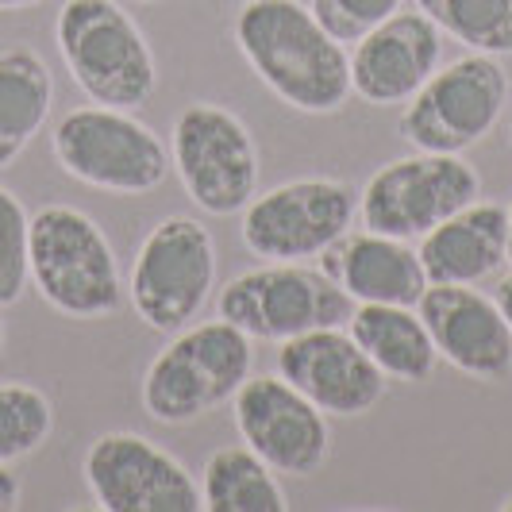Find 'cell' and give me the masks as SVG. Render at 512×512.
Instances as JSON below:
<instances>
[{"instance_id": "ac0fdd59", "label": "cell", "mask_w": 512, "mask_h": 512, "mask_svg": "<svg viewBox=\"0 0 512 512\" xmlns=\"http://www.w3.org/2000/svg\"><path fill=\"white\" fill-rule=\"evenodd\" d=\"M416 255L432 285H478L509 262V208L478 197L428 231Z\"/></svg>"}, {"instance_id": "30bf717a", "label": "cell", "mask_w": 512, "mask_h": 512, "mask_svg": "<svg viewBox=\"0 0 512 512\" xmlns=\"http://www.w3.org/2000/svg\"><path fill=\"white\" fill-rule=\"evenodd\" d=\"M482 197V178L462 154L416 151L374 170L359 197L362 228L393 239H424L447 216Z\"/></svg>"}, {"instance_id": "4fadbf2b", "label": "cell", "mask_w": 512, "mask_h": 512, "mask_svg": "<svg viewBox=\"0 0 512 512\" xmlns=\"http://www.w3.org/2000/svg\"><path fill=\"white\" fill-rule=\"evenodd\" d=\"M231 405H235V428L243 443L274 474L308 478L332 459L328 412L316 409L282 374L278 378L251 374L231 397Z\"/></svg>"}, {"instance_id": "83f0119b", "label": "cell", "mask_w": 512, "mask_h": 512, "mask_svg": "<svg viewBox=\"0 0 512 512\" xmlns=\"http://www.w3.org/2000/svg\"><path fill=\"white\" fill-rule=\"evenodd\" d=\"M35 4H47V0H0V12H20V8H35Z\"/></svg>"}, {"instance_id": "9c48e42d", "label": "cell", "mask_w": 512, "mask_h": 512, "mask_svg": "<svg viewBox=\"0 0 512 512\" xmlns=\"http://www.w3.org/2000/svg\"><path fill=\"white\" fill-rule=\"evenodd\" d=\"M509 101V74L493 54H462L420 85L401 116L412 151L462 154L497 128Z\"/></svg>"}, {"instance_id": "2e32d148", "label": "cell", "mask_w": 512, "mask_h": 512, "mask_svg": "<svg viewBox=\"0 0 512 512\" xmlns=\"http://www.w3.org/2000/svg\"><path fill=\"white\" fill-rule=\"evenodd\" d=\"M443 62V31L420 8L393 12L351 51V93L374 108L409 104Z\"/></svg>"}, {"instance_id": "ba28073f", "label": "cell", "mask_w": 512, "mask_h": 512, "mask_svg": "<svg viewBox=\"0 0 512 512\" xmlns=\"http://www.w3.org/2000/svg\"><path fill=\"white\" fill-rule=\"evenodd\" d=\"M170 162L189 201L208 216H235L258 193V147L224 104H185L170 131Z\"/></svg>"}, {"instance_id": "f546056e", "label": "cell", "mask_w": 512, "mask_h": 512, "mask_svg": "<svg viewBox=\"0 0 512 512\" xmlns=\"http://www.w3.org/2000/svg\"><path fill=\"white\" fill-rule=\"evenodd\" d=\"M0 355H4V324H0Z\"/></svg>"}, {"instance_id": "cb8c5ba5", "label": "cell", "mask_w": 512, "mask_h": 512, "mask_svg": "<svg viewBox=\"0 0 512 512\" xmlns=\"http://www.w3.org/2000/svg\"><path fill=\"white\" fill-rule=\"evenodd\" d=\"M27 239H31V212L12 189L0 185V308L16 305L31 282Z\"/></svg>"}, {"instance_id": "7a4b0ae2", "label": "cell", "mask_w": 512, "mask_h": 512, "mask_svg": "<svg viewBox=\"0 0 512 512\" xmlns=\"http://www.w3.org/2000/svg\"><path fill=\"white\" fill-rule=\"evenodd\" d=\"M27 270L39 297L70 320H101L124 305L116 251L81 208L47 205L31 216Z\"/></svg>"}, {"instance_id": "5b68a950", "label": "cell", "mask_w": 512, "mask_h": 512, "mask_svg": "<svg viewBox=\"0 0 512 512\" xmlns=\"http://www.w3.org/2000/svg\"><path fill=\"white\" fill-rule=\"evenodd\" d=\"M62 174L101 193H154L170 178V147L128 108L85 104L66 112L51 131Z\"/></svg>"}, {"instance_id": "277c9868", "label": "cell", "mask_w": 512, "mask_h": 512, "mask_svg": "<svg viewBox=\"0 0 512 512\" xmlns=\"http://www.w3.org/2000/svg\"><path fill=\"white\" fill-rule=\"evenodd\" d=\"M54 43L74 85L93 104L131 112L154 97L151 43L116 0H66L54 20Z\"/></svg>"}, {"instance_id": "603a6c76", "label": "cell", "mask_w": 512, "mask_h": 512, "mask_svg": "<svg viewBox=\"0 0 512 512\" xmlns=\"http://www.w3.org/2000/svg\"><path fill=\"white\" fill-rule=\"evenodd\" d=\"M54 432V405L27 382H0V462L35 455Z\"/></svg>"}, {"instance_id": "4316f807", "label": "cell", "mask_w": 512, "mask_h": 512, "mask_svg": "<svg viewBox=\"0 0 512 512\" xmlns=\"http://www.w3.org/2000/svg\"><path fill=\"white\" fill-rule=\"evenodd\" d=\"M493 301H497V308H501V316L509 320V328H512V274H509V278H501V282H497V289H493Z\"/></svg>"}, {"instance_id": "9a60e30c", "label": "cell", "mask_w": 512, "mask_h": 512, "mask_svg": "<svg viewBox=\"0 0 512 512\" xmlns=\"http://www.w3.org/2000/svg\"><path fill=\"white\" fill-rule=\"evenodd\" d=\"M416 308L447 366L478 382H501L512 374V328L493 297L474 285L428 282Z\"/></svg>"}, {"instance_id": "6da1fadb", "label": "cell", "mask_w": 512, "mask_h": 512, "mask_svg": "<svg viewBox=\"0 0 512 512\" xmlns=\"http://www.w3.org/2000/svg\"><path fill=\"white\" fill-rule=\"evenodd\" d=\"M255 77L297 112H339L351 97V54L301 0H247L231 20Z\"/></svg>"}, {"instance_id": "5bb4252c", "label": "cell", "mask_w": 512, "mask_h": 512, "mask_svg": "<svg viewBox=\"0 0 512 512\" xmlns=\"http://www.w3.org/2000/svg\"><path fill=\"white\" fill-rule=\"evenodd\" d=\"M278 374L328 416H366L389 385L347 328H316L282 339Z\"/></svg>"}, {"instance_id": "d4e9b609", "label": "cell", "mask_w": 512, "mask_h": 512, "mask_svg": "<svg viewBox=\"0 0 512 512\" xmlns=\"http://www.w3.org/2000/svg\"><path fill=\"white\" fill-rule=\"evenodd\" d=\"M308 8L332 39L359 43L366 31H374L401 8V0H312Z\"/></svg>"}, {"instance_id": "8992f818", "label": "cell", "mask_w": 512, "mask_h": 512, "mask_svg": "<svg viewBox=\"0 0 512 512\" xmlns=\"http://www.w3.org/2000/svg\"><path fill=\"white\" fill-rule=\"evenodd\" d=\"M216 239L193 216L158 220L131 262V308L151 332L174 335L189 328L216 289Z\"/></svg>"}, {"instance_id": "d6986e66", "label": "cell", "mask_w": 512, "mask_h": 512, "mask_svg": "<svg viewBox=\"0 0 512 512\" xmlns=\"http://www.w3.org/2000/svg\"><path fill=\"white\" fill-rule=\"evenodd\" d=\"M347 332L393 382H428L436 370V343L412 305H355Z\"/></svg>"}, {"instance_id": "7c38bea8", "label": "cell", "mask_w": 512, "mask_h": 512, "mask_svg": "<svg viewBox=\"0 0 512 512\" xmlns=\"http://www.w3.org/2000/svg\"><path fill=\"white\" fill-rule=\"evenodd\" d=\"M85 486L104 512H201V482L170 451L135 432H104L81 462Z\"/></svg>"}, {"instance_id": "7402d4cb", "label": "cell", "mask_w": 512, "mask_h": 512, "mask_svg": "<svg viewBox=\"0 0 512 512\" xmlns=\"http://www.w3.org/2000/svg\"><path fill=\"white\" fill-rule=\"evenodd\" d=\"M432 24L478 54H512V0H416Z\"/></svg>"}, {"instance_id": "ffe728a7", "label": "cell", "mask_w": 512, "mask_h": 512, "mask_svg": "<svg viewBox=\"0 0 512 512\" xmlns=\"http://www.w3.org/2000/svg\"><path fill=\"white\" fill-rule=\"evenodd\" d=\"M54 104V77L43 54L31 47L0 51V170H8L27 143L47 128Z\"/></svg>"}, {"instance_id": "44dd1931", "label": "cell", "mask_w": 512, "mask_h": 512, "mask_svg": "<svg viewBox=\"0 0 512 512\" xmlns=\"http://www.w3.org/2000/svg\"><path fill=\"white\" fill-rule=\"evenodd\" d=\"M201 497L208 512H285V489L278 486L274 470L243 447H220L205 462Z\"/></svg>"}, {"instance_id": "484cf974", "label": "cell", "mask_w": 512, "mask_h": 512, "mask_svg": "<svg viewBox=\"0 0 512 512\" xmlns=\"http://www.w3.org/2000/svg\"><path fill=\"white\" fill-rule=\"evenodd\" d=\"M20 501H24V486L12 474V462H0V512L20 509Z\"/></svg>"}, {"instance_id": "e0dca14e", "label": "cell", "mask_w": 512, "mask_h": 512, "mask_svg": "<svg viewBox=\"0 0 512 512\" xmlns=\"http://www.w3.org/2000/svg\"><path fill=\"white\" fill-rule=\"evenodd\" d=\"M320 270L343 285L355 305H420L428 274L409 239H393L362 228L347 231L320 255Z\"/></svg>"}, {"instance_id": "52a82bcc", "label": "cell", "mask_w": 512, "mask_h": 512, "mask_svg": "<svg viewBox=\"0 0 512 512\" xmlns=\"http://www.w3.org/2000/svg\"><path fill=\"white\" fill-rule=\"evenodd\" d=\"M216 312L251 339L282 343L316 328H343L355 301L320 266L312 270L305 262H266L231 278L216 297Z\"/></svg>"}, {"instance_id": "f1b7e54d", "label": "cell", "mask_w": 512, "mask_h": 512, "mask_svg": "<svg viewBox=\"0 0 512 512\" xmlns=\"http://www.w3.org/2000/svg\"><path fill=\"white\" fill-rule=\"evenodd\" d=\"M509 262H512V208H509Z\"/></svg>"}, {"instance_id": "8fae6325", "label": "cell", "mask_w": 512, "mask_h": 512, "mask_svg": "<svg viewBox=\"0 0 512 512\" xmlns=\"http://www.w3.org/2000/svg\"><path fill=\"white\" fill-rule=\"evenodd\" d=\"M359 216V193L339 178H297L251 197L243 243L266 262H308L339 243Z\"/></svg>"}, {"instance_id": "3957f363", "label": "cell", "mask_w": 512, "mask_h": 512, "mask_svg": "<svg viewBox=\"0 0 512 512\" xmlns=\"http://www.w3.org/2000/svg\"><path fill=\"white\" fill-rule=\"evenodd\" d=\"M255 339L235 324L208 320L174 332L143 374V409L158 424H193L212 409L228 405L239 385L251 378Z\"/></svg>"}, {"instance_id": "4dcf8cb0", "label": "cell", "mask_w": 512, "mask_h": 512, "mask_svg": "<svg viewBox=\"0 0 512 512\" xmlns=\"http://www.w3.org/2000/svg\"><path fill=\"white\" fill-rule=\"evenodd\" d=\"M139 4H162V0H139Z\"/></svg>"}, {"instance_id": "1f68e13d", "label": "cell", "mask_w": 512, "mask_h": 512, "mask_svg": "<svg viewBox=\"0 0 512 512\" xmlns=\"http://www.w3.org/2000/svg\"><path fill=\"white\" fill-rule=\"evenodd\" d=\"M505 509H512V497H509V501H505Z\"/></svg>"}]
</instances>
